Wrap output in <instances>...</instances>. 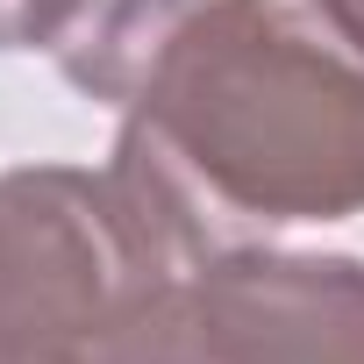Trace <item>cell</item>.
Instances as JSON below:
<instances>
[{"instance_id":"obj_1","label":"cell","mask_w":364,"mask_h":364,"mask_svg":"<svg viewBox=\"0 0 364 364\" xmlns=\"http://www.w3.org/2000/svg\"><path fill=\"white\" fill-rule=\"evenodd\" d=\"M200 257L364 215V58L286 0H200L107 157Z\"/></svg>"},{"instance_id":"obj_2","label":"cell","mask_w":364,"mask_h":364,"mask_svg":"<svg viewBox=\"0 0 364 364\" xmlns=\"http://www.w3.org/2000/svg\"><path fill=\"white\" fill-rule=\"evenodd\" d=\"M186 272L114 171H0V364H122Z\"/></svg>"},{"instance_id":"obj_3","label":"cell","mask_w":364,"mask_h":364,"mask_svg":"<svg viewBox=\"0 0 364 364\" xmlns=\"http://www.w3.org/2000/svg\"><path fill=\"white\" fill-rule=\"evenodd\" d=\"M222 364H364V257L236 243L200 264Z\"/></svg>"},{"instance_id":"obj_4","label":"cell","mask_w":364,"mask_h":364,"mask_svg":"<svg viewBox=\"0 0 364 364\" xmlns=\"http://www.w3.org/2000/svg\"><path fill=\"white\" fill-rule=\"evenodd\" d=\"M193 8H200V0H86L50 58H58V72H65L72 93H86L100 107H129L143 93L150 58L164 50V36Z\"/></svg>"},{"instance_id":"obj_5","label":"cell","mask_w":364,"mask_h":364,"mask_svg":"<svg viewBox=\"0 0 364 364\" xmlns=\"http://www.w3.org/2000/svg\"><path fill=\"white\" fill-rule=\"evenodd\" d=\"M86 0H0V50H58Z\"/></svg>"},{"instance_id":"obj_6","label":"cell","mask_w":364,"mask_h":364,"mask_svg":"<svg viewBox=\"0 0 364 364\" xmlns=\"http://www.w3.org/2000/svg\"><path fill=\"white\" fill-rule=\"evenodd\" d=\"M307 15H314L343 50H357V58H364V0H307Z\"/></svg>"}]
</instances>
